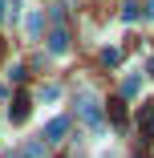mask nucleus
Here are the masks:
<instances>
[{
  "label": "nucleus",
  "instance_id": "3",
  "mask_svg": "<svg viewBox=\"0 0 154 158\" xmlns=\"http://www.w3.org/2000/svg\"><path fill=\"white\" fill-rule=\"evenodd\" d=\"M28 106H33V102H28V98H24V93H20V98L12 102V122H16V126H20V122L28 118Z\"/></svg>",
  "mask_w": 154,
  "mask_h": 158
},
{
  "label": "nucleus",
  "instance_id": "6",
  "mask_svg": "<svg viewBox=\"0 0 154 158\" xmlns=\"http://www.w3.org/2000/svg\"><path fill=\"white\" fill-rule=\"evenodd\" d=\"M122 20H138V4H134V0L122 4Z\"/></svg>",
  "mask_w": 154,
  "mask_h": 158
},
{
  "label": "nucleus",
  "instance_id": "2",
  "mask_svg": "<svg viewBox=\"0 0 154 158\" xmlns=\"http://www.w3.org/2000/svg\"><path fill=\"white\" fill-rule=\"evenodd\" d=\"M65 130H69V122H65V118H53L49 130H45V138H49V142H61V138H65Z\"/></svg>",
  "mask_w": 154,
  "mask_h": 158
},
{
  "label": "nucleus",
  "instance_id": "8",
  "mask_svg": "<svg viewBox=\"0 0 154 158\" xmlns=\"http://www.w3.org/2000/svg\"><path fill=\"white\" fill-rule=\"evenodd\" d=\"M150 73H154V57H150Z\"/></svg>",
  "mask_w": 154,
  "mask_h": 158
},
{
  "label": "nucleus",
  "instance_id": "4",
  "mask_svg": "<svg viewBox=\"0 0 154 158\" xmlns=\"http://www.w3.org/2000/svg\"><path fill=\"white\" fill-rule=\"evenodd\" d=\"M49 49H53V53H65V49H69V37H65V33L57 28V33L49 37Z\"/></svg>",
  "mask_w": 154,
  "mask_h": 158
},
{
  "label": "nucleus",
  "instance_id": "7",
  "mask_svg": "<svg viewBox=\"0 0 154 158\" xmlns=\"http://www.w3.org/2000/svg\"><path fill=\"white\" fill-rule=\"evenodd\" d=\"M146 16H150V20H154V0H150V12H146Z\"/></svg>",
  "mask_w": 154,
  "mask_h": 158
},
{
  "label": "nucleus",
  "instance_id": "1",
  "mask_svg": "<svg viewBox=\"0 0 154 158\" xmlns=\"http://www.w3.org/2000/svg\"><path fill=\"white\" fill-rule=\"evenodd\" d=\"M138 130H142V138H154V102L142 106V114H138Z\"/></svg>",
  "mask_w": 154,
  "mask_h": 158
},
{
  "label": "nucleus",
  "instance_id": "9",
  "mask_svg": "<svg viewBox=\"0 0 154 158\" xmlns=\"http://www.w3.org/2000/svg\"><path fill=\"white\" fill-rule=\"evenodd\" d=\"M0 49H4V45H0Z\"/></svg>",
  "mask_w": 154,
  "mask_h": 158
},
{
  "label": "nucleus",
  "instance_id": "5",
  "mask_svg": "<svg viewBox=\"0 0 154 158\" xmlns=\"http://www.w3.org/2000/svg\"><path fill=\"white\" fill-rule=\"evenodd\" d=\"M110 118H114V126H126V110H122V102H110Z\"/></svg>",
  "mask_w": 154,
  "mask_h": 158
}]
</instances>
